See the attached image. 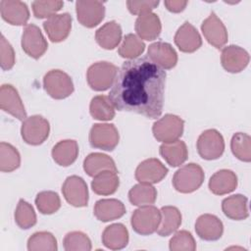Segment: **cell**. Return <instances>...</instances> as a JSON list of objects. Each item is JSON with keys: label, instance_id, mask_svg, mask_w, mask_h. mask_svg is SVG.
<instances>
[{"label": "cell", "instance_id": "obj_44", "mask_svg": "<svg viewBox=\"0 0 251 251\" xmlns=\"http://www.w3.org/2000/svg\"><path fill=\"white\" fill-rule=\"evenodd\" d=\"M15 65V52L12 45L7 41L4 35L0 39V66L4 71L11 70Z\"/></svg>", "mask_w": 251, "mask_h": 251}, {"label": "cell", "instance_id": "obj_36", "mask_svg": "<svg viewBox=\"0 0 251 251\" xmlns=\"http://www.w3.org/2000/svg\"><path fill=\"white\" fill-rule=\"evenodd\" d=\"M29 251H56L58 249L57 239L48 231L34 232L27 240Z\"/></svg>", "mask_w": 251, "mask_h": 251}, {"label": "cell", "instance_id": "obj_35", "mask_svg": "<svg viewBox=\"0 0 251 251\" xmlns=\"http://www.w3.org/2000/svg\"><path fill=\"white\" fill-rule=\"evenodd\" d=\"M21 164V156L19 151L10 143H0V171L3 173H11L17 170Z\"/></svg>", "mask_w": 251, "mask_h": 251}, {"label": "cell", "instance_id": "obj_7", "mask_svg": "<svg viewBox=\"0 0 251 251\" xmlns=\"http://www.w3.org/2000/svg\"><path fill=\"white\" fill-rule=\"evenodd\" d=\"M50 132L49 122L39 115L26 118L22 125L21 134L24 141L29 145L42 144Z\"/></svg>", "mask_w": 251, "mask_h": 251}, {"label": "cell", "instance_id": "obj_9", "mask_svg": "<svg viewBox=\"0 0 251 251\" xmlns=\"http://www.w3.org/2000/svg\"><path fill=\"white\" fill-rule=\"evenodd\" d=\"M119 139V131L113 124H95L89 132L90 145L106 151L114 150Z\"/></svg>", "mask_w": 251, "mask_h": 251}, {"label": "cell", "instance_id": "obj_4", "mask_svg": "<svg viewBox=\"0 0 251 251\" xmlns=\"http://www.w3.org/2000/svg\"><path fill=\"white\" fill-rule=\"evenodd\" d=\"M161 222V212L152 205L140 206L131 215L130 224L133 230L141 235L155 232Z\"/></svg>", "mask_w": 251, "mask_h": 251}, {"label": "cell", "instance_id": "obj_8", "mask_svg": "<svg viewBox=\"0 0 251 251\" xmlns=\"http://www.w3.org/2000/svg\"><path fill=\"white\" fill-rule=\"evenodd\" d=\"M197 151L204 160L219 159L225 151L223 135L214 128L204 130L197 139Z\"/></svg>", "mask_w": 251, "mask_h": 251}, {"label": "cell", "instance_id": "obj_41", "mask_svg": "<svg viewBox=\"0 0 251 251\" xmlns=\"http://www.w3.org/2000/svg\"><path fill=\"white\" fill-rule=\"evenodd\" d=\"M67 251H89L92 248L89 237L81 231H72L66 234L63 240Z\"/></svg>", "mask_w": 251, "mask_h": 251}, {"label": "cell", "instance_id": "obj_45", "mask_svg": "<svg viewBox=\"0 0 251 251\" xmlns=\"http://www.w3.org/2000/svg\"><path fill=\"white\" fill-rule=\"evenodd\" d=\"M159 5V1L155 0H128L126 1V6L128 11L133 15H141L148 12H151Z\"/></svg>", "mask_w": 251, "mask_h": 251}, {"label": "cell", "instance_id": "obj_33", "mask_svg": "<svg viewBox=\"0 0 251 251\" xmlns=\"http://www.w3.org/2000/svg\"><path fill=\"white\" fill-rule=\"evenodd\" d=\"M157 190L154 186L148 183H138L128 191V199L132 205L145 206L151 205L156 201Z\"/></svg>", "mask_w": 251, "mask_h": 251}, {"label": "cell", "instance_id": "obj_5", "mask_svg": "<svg viewBox=\"0 0 251 251\" xmlns=\"http://www.w3.org/2000/svg\"><path fill=\"white\" fill-rule=\"evenodd\" d=\"M184 122L176 115L167 114L157 120L152 126L154 137L163 143L177 140L183 133Z\"/></svg>", "mask_w": 251, "mask_h": 251}, {"label": "cell", "instance_id": "obj_6", "mask_svg": "<svg viewBox=\"0 0 251 251\" xmlns=\"http://www.w3.org/2000/svg\"><path fill=\"white\" fill-rule=\"evenodd\" d=\"M43 87L54 99H65L74 92L71 76L61 70H51L43 77Z\"/></svg>", "mask_w": 251, "mask_h": 251}, {"label": "cell", "instance_id": "obj_27", "mask_svg": "<svg viewBox=\"0 0 251 251\" xmlns=\"http://www.w3.org/2000/svg\"><path fill=\"white\" fill-rule=\"evenodd\" d=\"M53 160L62 167L71 166L77 158L78 145L75 140H61L52 148Z\"/></svg>", "mask_w": 251, "mask_h": 251}, {"label": "cell", "instance_id": "obj_17", "mask_svg": "<svg viewBox=\"0 0 251 251\" xmlns=\"http://www.w3.org/2000/svg\"><path fill=\"white\" fill-rule=\"evenodd\" d=\"M43 28L52 42H61L70 34L72 17L69 13L55 14L43 23Z\"/></svg>", "mask_w": 251, "mask_h": 251}, {"label": "cell", "instance_id": "obj_18", "mask_svg": "<svg viewBox=\"0 0 251 251\" xmlns=\"http://www.w3.org/2000/svg\"><path fill=\"white\" fill-rule=\"evenodd\" d=\"M249 60L248 52L237 45H229L222 50L221 63L228 73H240L247 67Z\"/></svg>", "mask_w": 251, "mask_h": 251}, {"label": "cell", "instance_id": "obj_15", "mask_svg": "<svg viewBox=\"0 0 251 251\" xmlns=\"http://www.w3.org/2000/svg\"><path fill=\"white\" fill-rule=\"evenodd\" d=\"M0 107L20 121L24 122L27 118L22 99L12 84H2L0 88Z\"/></svg>", "mask_w": 251, "mask_h": 251}, {"label": "cell", "instance_id": "obj_12", "mask_svg": "<svg viewBox=\"0 0 251 251\" xmlns=\"http://www.w3.org/2000/svg\"><path fill=\"white\" fill-rule=\"evenodd\" d=\"M62 193L66 201L74 207H85L88 203L86 182L78 176H71L62 185Z\"/></svg>", "mask_w": 251, "mask_h": 251}, {"label": "cell", "instance_id": "obj_20", "mask_svg": "<svg viewBox=\"0 0 251 251\" xmlns=\"http://www.w3.org/2000/svg\"><path fill=\"white\" fill-rule=\"evenodd\" d=\"M195 231L201 239L214 241L222 237L224 225L217 216L212 214H203L196 220Z\"/></svg>", "mask_w": 251, "mask_h": 251}, {"label": "cell", "instance_id": "obj_1", "mask_svg": "<svg viewBox=\"0 0 251 251\" xmlns=\"http://www.w3.org/2000/svg\"><path fill=\"white\" fill-rule=\"evenodd\" d=\"M166 72L148 57L126 61L109 93L115 109L157 119L163 112Z\"/></svg>", "mask_w": 251, "mask_h": 251}, {"label": "cell", "instance_id": "obj_19", "mask_svg": "<svg viewBox=\"0 0 251 251\" xmlns=\"http://www.w3.org/2000/svg\"><path fill=\"white\" fill-rule=\"evenodd\" d=\"M1 17L13 25H24L29 19V11L25 3L19 0H1Z\"/></svg>", "mask_w": 251, "mask_h": 251}, {"label": "cell", "instance_id": "obj_37", "mask_svg": "<svg viewBox=\"0 0 251 251\" xmlns=\"http://www.w3.org/2000/svg\"><path fill=\"white\" fill-rule=\"evenodd\" d=\"M144 42L135 34L128 33L124 37L123 42L119 47V54L123 58L133 60L140 56L144 52Z\"/></svg>", "mask_w": 251, "mask_h": 251}, {"label": "cell", "instance_id": "obj_21", "mask_svg": "<svg viewBox=\"0 0 251 251\" xmlns=\"http://www.w3.org/2000/svg\"><path fill=\"white\" fill-rule=\"evenodd\" d=\"M175 43L181 52L193 53L202 45V39L197 29L188 22H184L175 34Z\"/></svg>", "mask_w": 251, "mask_h": 251}, {"label": "cell", "instance_id": "obj_22", "mask_svg": "<svg viewBox=\"0 0 251 251\" xmlns=\"http://www.w3.org/2000/svg\"><path fill=\"white\" fill-rule=\"evenodd\" d=\"M134 27L139 38L150 41L160 35L162 25L157 14L148 12L138 16Z\"/></svg>", "mask_w": 251, "mask_h": 251}, {"label": "cell", "instance_id": "obj_28", "mask_svg": "<svg viewBox=\"0 0 251 251\" xmlns=\"http://www.w3.org/2000/svg\"><path fill=\"white\" fill-rule=\"evenodd\" d=\"M248 199L242 194H234L225 198L222 202V210L224 214L234 221H241L248 218Z\"/></svg>", "mask_w": 251, "mask_h": 251}, {"label": "cell", "instance_id": "obj_23", "mask_svg": "<svg viewBox=\"0 0 251 251\" xmlns=\"http://www.w3.org/2000/svg\"><path fill=\"white\" fill-rule=\"evenodd\" d=\"M209 189L216 195H225L232 192L237 186V176L230 170L216 172L209 180Z\"/></svg>", "mask_w": 251, "mask_h": 251}, {"label": "cell", "instance_id": "obj_14", "mask_svg": "<svg viewBox=\"0 0 251 251\" xmlns=\"http://www.w3.org/2000/svg\"><path fill=\"white\" fill-rule=\"evenodd\" d=\"M201 30L206 40L218 49L223 48L227 42L226 28L214 12H212L210 16L203 21Z\"/></svg>", "mask_w": 251, "mask_h": 251}, {"label": "cell", "instance_id": "obj_40", "mask_svg": "<svg viewBox=\"0 0 251 251\" xmlns=\"http://www.w3.org/2000/svg\"><path fill=\"white\" fill-rule=\"evenodd\" d=\"M15 221L19 227L28 229L36 224V215L33 207L24 199H21L15 211Z\"/></svg>", "mask_w": 251, "mask_h": 251}, {"label": "cell", "instance_id": "obj_3", "mask_svg": "<svg viewBox=\"0 0 251 251\" xmlns=\"http://www.w3.org/2000/svg\"><path fill=\"white\" fill-rule=\"evenodd\" d=\"M118 71V67L110 62H96L87 70L88 85L95 91H105L113 85Z\"/></svg>", "mask_w": 251, "mask_h": 251}, {"label": "cell", "instance_id": "obj_13", "mask_svg": "<svg viewBox=\"0 0 251 251\" xmlns=\"http://www.w3.org/2000/svg\"><path fill=\"white\" fill-rule=\"evenodd\" d=\"M168 174L167 167L158 159L142 161L135 170V178L140 183L154 184L160 182Z\"/></svg>", "mask_w": 251, "mask_h": 251}, {"label": "cell", "instance_id": "obj_10", "mask_svg": "<svg viewBox=\"0 0 251 251\" xmlns=\"http://www.w3.org/2000/svg\"><path fill=\"white\" fill-rule=\"evenodd\" d=\"M21 43L23 50L33 59H39L48 48V43L40 28L33 24L25 26Z\"/></svg>", "mask_w": 251, "mask_h": 251}, {"label": "cell", "instance_id": "obj_43", "mask_svg": "<svg viewBox=\"0 0 251 251\" xmlns=\"http://www.w3.org/2000/svg\"><path fill=\"white\" fill-rule=\"evenodd\" d=\"M63 1L55 0V1H41L36 0L31 3L33 15L37 19H44L49 18L55 15L58 11H60L63 7Z\"/></svg>", "mask_w": 251, "mask_h": 251}, {"label": "cell", "instance_id": "obj_32", "mask_svg": "<svg viewBox=\"0 0 251 251\" xmlns=\"http://www.w3.org/2000/svg\"><path fill=\"white\" fill-rule=\"evenodd\" d=\"M120 185V179L117 173L112 171H103L93 176L91 181L92 190L98 195H111L115 193Z\"/></svg>", "mask_w": 251, "mask_h": 251}, {"label": "cell", "instance_id": "obj_24", "mask_svg": "<svg viewBox=\"0 0 251 251\" xmlns=\"http://www.w3.org/2000/svg\"><path fill=\"white\" fill-rule=\"evenodd\" d=\"M95 39L98 45L104 49L116 48L122 40L121 25L115 21L107 22L96 30Z\"/></svg>", "mask_w": 251, "mask_h": 251}, {"label": "cell", "instance_id": "obj_29", "mask_svg": "<svg viewBox=\"0 0 251 251\" xmlns=\"http://www.w3.org/2000/svg\"><path fill=\"white\" fill-rule=\"evenodd\" d=\"M160 155L170 166L178 167L187 160L188 151L186 144L177 139L173 142L163 143L160 146Z\"/></svg>", "mask_w": 251, "mask_h": 251}, {"label": "cell", "instance_id": "obj_26", "mask_svg": "<svg viewBox=\"0 0 251 251\" xmlns=\"http://www.w3.org/2000/svg\"><path fill=\"white\" fill-rule=\"evenodd\" d=\"M102 242L109 249H123L128 243V231L123 224L110 225L102 233Z\"/></svg>", "mask_w": 251, "mask_h": 251}, {"label": "cell", "instance_id": "obj_16", "mask_svg": "<svg viewBox=\"0 0 251 251\" xmlns=\"http://www.w3.org/2000/svg\"><path fill=\"white\" fill-rule=\"evenodd\" d=\"M147 57L163 70L173 69L177 63V54L170 43L157 41L149 45Z\"/></svg>", "mask_w": 251, "mask_h": 251}, {"label": "cell", "instance_id": "obj_42", "mask_svg": "<svg viewBox=\"0 0 251 251\" xmlns=\"http://www.w3.org/2000/svg\"><path fill=\"white\" fill-rule=\"evenodd\" d=\"M169 247L172 251H194L196 243L189 231L179 230L170 239Z\"/></svg>", "mask_w": 251, "mask_h": 251}, {"label": "cell", "instance_id": "obj_11", "mask_svg": "<svg viewBox=\"0 0 251 251\" xmlns=\"http://www.w3.org/2000/svg\"><path fill=\"white\" fill-rule=\"evenodd\" d=\"M75 12L78 22L86 27H94L105 16V6L101 1L78 0L75 2Z\"/></svg>", "mask_w": 251, "mask_h": 251}, {"label": "cell", "instance_id": "obj_30", "mask_svg": "<svg viewBox=\"0 0 251 251\" xmlns=\"http://www.w3.org/2000/svg\"><path fill=\"white\" fill-rule=\"evenodd\" d=\"M83 170L89 176H95L103 171L118 173L114 160L103 153H91L83 161Z\"/></svg>", "mask_w": 251, "mask_h": 251}, {"label": "cell", "instance_id": "obj_39", "mask_svg": "<svg viewBox=\"0 0 251 251\" xmlns=\"http://www.w3.org/2000/svg\"><path fill=\"white\" fill-rule=\"evenodd\" d=\"M35 205L41 214L51 215L60 209L61 200L59 195L54 191H41L36 195Z\"/></svg>", "mask_w": 251, "mask_h": 251}, {"label": "cell", "instance_id": "obj_2", "mask_svg": "<svg viewBox=\"0 0 251 251\" xmlns=\"http://www.w3.org/2000/svg\"><path fill=\"white\" fill-rule=\"evenodd\" d=\"M204 177L202 168L195 163H189L180 167L175 173L173 185L180 193H191L202 185Z\"/></svg>", "mask_w": 251, "mask_h": 251}, {"label": "cell", "instance_id": "obj_31", "mask_svg": "<svg viewBox=\"0 0 251 251\" xmlns=\"http://www.w3.org/2000/svg\"><path fill=\"white\" fill-rule=\"evenodd\" d=\"M161 222L157 228L160 236H168L176 231L181 225V214L175 206H164L160 210Z\"/></svg>", "mask_w": 251, "mask_h": 251}, {"label": "cell", "instance_id": "obj_34", "mask_svg": "<svg viewBox=\"0 0 251 251\" xmlns=\"http://www.w3.org/2000/svg\"><path fill=\"white\" fill-rule=\"evenodd\" d=\"M89 112L92 118L98 121H110L115 117V107L105 95H97L91 99Z\"/></svg>", "mask_w": 251, "mask_h": 251}, {"label": "cell", "instance_id": "obj_38", "mask_svg": "<svg viewBox=\"0 0 251 251\" xmlns=\"http://www.w3.org/2000/svg\"><path fill=\"white\" fill-rule=\"evenodd\" d=\"M232 154L243 162L251 161V137L244 132H236L230 141Z\"/></svg>", "mask_w": 251, "mask_h": 251}, {"label": "cell", "instance_id": "obj_46", "mask_svg": "<svg viewBox=\"0 0 251 251\" xmlns=\"http://www.w3.org/2000/svg\"><path fill=\"white\" fill-rule=\"evenodd\" d=\"M164 5L166 8L173 13H179L184 10L187 5V1L185 0H166L164 1Z\"/></svg>", "mask_w": 251, "mask_h": 251}, {"label": "cell", "instance_id": "obj_25", "mask_svg": "<svg viewBox=\"0 0 251 251\" xmlns=\"http://www.w3.org/2000/svg\"><path fill=\"white\" fill-rule=\"evenodd\" d=\"M125 214L126 207L118 199H100L94 206V216L101 222L114 221Z\"/></svg>", "mask_w": 251, "mask_h": 251}]
</instances>
